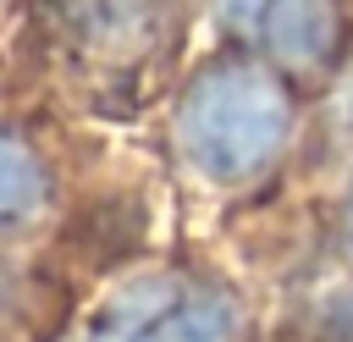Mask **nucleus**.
I'll return each mask as SVG.
<instances>
[{"label":"nucleus","mask_w":353,"mask_h":342,"mask_svg":"<svg viewBox=\"0 0 353 342\" xmlns=\"http://www.w3.org/2000/svg\"><path fill=\"white\" fill-rule=\"evenodd\" d=\"M221 22L281 66H320L336 50V0H215Z\"/></svg>","instance_id":"3"},{"label":"nucleus","mask_w":353,"mask_h":342,"mask_svg":"<svg viewBox=\"0 0 353 342\" xmlns=\"http://www.w3.org/2000/svg\"><path fill=\"white\" fill-rule=\"evenodd\" d=\"M39 204H44V165L33 160L28 143L0 132V226L33 215Z\"/></svg>","instance_id":"4"},{"label":"nucleus","mask_w":353,"mask_h":342,"mask_svg":"<svg viewBox=\"0 0 353 342\" xmlns=\"http://www.w3.org/2000/svg\"><path fill=\"white\" fill-rule=\"evenodd\" d=\"M287 121V94L265 66H215L188 88L176 143L210 182H243L276 160Z\"/></svg>","instance_id":"1"},{"label":"nucleus","mask_w":353,"mask_h":342,"mask_svg":"<svg viewBox=\"0 0 353 342\" xmlns=\"http://www.w3.org/2000/svg\"><path fill=\"white\" fill-rule=\"evenodd\" d=\"M232 336H237L232 303L221 292H199L176 281L127 287L94 331V342H232Z\"/></svg>","instance_id":"2"}]
</instances>
